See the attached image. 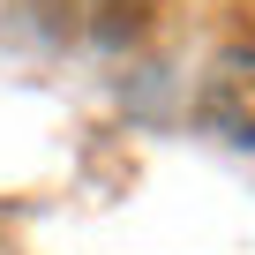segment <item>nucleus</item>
Listing matches in <instances>:
<instances>
[{
	"mask_svg": "<svg viewBox=\"0 0 255 255\" xmlns=\"http://www.w3.org/2000/svg\"><path fill=\"white\" fill-rule=\"evenodd\" d=\"M195 113L218 128L225 143L255 150V45H225L210 68H203V90H195Z\"/></svg>",
	"mask_w": 255,
	"mask_h": 255,
	"instance_id": "obj_1",
	"label": "nucleus"
},
{
	"mask_svg": "<svg viewBox=\"0 0 255 255\" xmlns=\"http://www.w3.org/2000/svg\"><path fill=\"white\" fill-rule=\"evenodd\" d=\"M90 15H98V38L105 45H135L158 15V0H90Z\"/></svg>",
	"mask_w": 255,
	"mask_h": 255,
	"instance_id": "obj_2",
	"label": "nucleus"
}]
</instances>
